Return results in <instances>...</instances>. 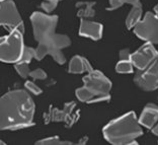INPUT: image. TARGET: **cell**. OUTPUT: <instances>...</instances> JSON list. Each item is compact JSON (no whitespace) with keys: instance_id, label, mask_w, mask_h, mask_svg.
Here are the masks:
<instances>
[{"instance_id":"cell-13","label":"cell","mask_w":158,"mask_h":145,"mask_svg":"<svg viewBox=\"0 0 158 145\" xmlns=\"http://www.w3.org/2000/svg\"><path fill=\"white\" fill-rule=\"evenodd\" d=\"M93 68L89 61L86 58L78 55L72 57L68 68V71L72 74H82L84 72H91Z\"/></svg>"},{"instance_id":"cell-4","label":"cell","mask_w":158,"mask_h":145,"mask_svg":"<svg viewBox=\"0 0 158 145\" xmlns=\"http://www.w3.org/2000/svg\"><path fill=\"white\" fill-rule=\"evenodd\" d=\"M23 32L12 31L0 40V59L6 63H16L21 59L24 50Z\"/></svg>"},{"instance_id":"cell-28","label":"cell","mask_w":158,"mask_h":145,"mask_svg":"<svg viewBox=\"0 0 158 145\" xmlns=\"http://www.w3.org/2000/svg\"><path fill=\"white\" fill-rule=\"evenodd\" d=\"M57 1H60V0H57Z\"/></svg>"},{"instance_id":"cell-7","label":"cell","mask_w":158,"mask_h":145,"mask_svg":"<svg viewBox=\"0 0 158 145\" xmlns=\"http://www.w3.org/2000/svg\"><path fill=\"white\" fill-rule=\"evenodd\" d=\"M134 34L153 45L158 44V16L153 12H146L144 17L135 25Z\"/></svg>"},{"instance_id":"cell-10","label":"cell","mask_w":158,"mask_h":145,"mask_svg":"<svg viewBox=\"0 0 158 145\" xmlns=\"http://www.w3.org/2000/svg\"><path fill=\"white\" fill-rule=\"evenodd\" d=\"M75 109V103H67L64 104L63 110L52 108L49 112V121L64 122L68 126H72L78 119V113L72 114Z\"/></svg>"},{"instance_id":"cell-3","label":"cell","mask_w":158,"mask_h":145,"mask_svg":"<svg viewBox=\"0 0 158 145\" xmlns=\"http://www.w3.org/2000/svg\"><path fill=\"white\" fill-rule=\"evenodd\" d=\"M141 126L134 112H129L105 126L103 137L114 145L137 144L135 139L143 134Z\"/></svg>"},{"instance_id":"cell-30","label":"cell","mask_w":158,"mask_h":145,"mask_svg":"<svg viewBox=\"0 0 158 145\" xmlns=\"http://www.w3.org/2000/svg\"><path fill=\"white\" fill-rule=\"evenodd\" d=\"M1 1H2V0H1Z\"/></svg>"},{"instance_id":"cell-5","label":"cell","mask_w":158,"mask_h":145,"mask_svg":"<svg viewBox=\"0 0 158 145\" xmlns=\"http://www.w3.org/2000/svg\"><path fill=\"white\" fill-rule=\"evenodd\" d=\"M83 86L94 96L93 103L110 100L112 82L106 76L98 70H92L88 72L83 77Z\"/></svg>"},{"instance_id":"cell-16","label":"cell","mask_w":158,"mask_h":145,"mask_svg":"<svg viewBox=\"0 0 158 145\" xmlns=\"http://www.w3.org/2000/svg\"><path fill=\"white\" fill-rule=\"evenodd\" d=\"M109 9L114 10L124 4H131L132 6H142L140 0H109Z\"/></svg>"},{"instance_id":"cell-17","label":"cell","mask_w":158,"mask_h":145,"mask_svg":"<svg viewBox=\"0 0 158 145\" xmlns=\"http://www.w3.org/2000/svg\"><path fill=\"white\" fill-rule=\"evenodd\" d=\"M37 144H42V145H69L72 144V142L67 140H62L59 136H51L47 137V138L39 140Z\"/></svg>"},{"instance_id":"cell-2","label":"cell","mask_w":158,"mask_h":145,"mask_svg":"<svg viewBox=\"0 0 158 145\" xmlns=\"http://www.w3.org/2000/svg\"><path fill=\"white\" fill-rule=\"evenodd\" d=\"M35 110V103L27 92H8L0 100V129L13 131L34 125Z\"/></svg>"},{"instance_id":"cell-6","label":"cell","mask_w":158,"mask_h":145,"mask_svg":"<svg viewBox=\"0 0 158 145\" xmlns=\"http://www.w3.org/2000/svg\"><path fill=\"white\" fill-rule=\"evenodd\" d=\"M0 23L10 32L20 31L24 34V24L12 0H2L0 3Z\"/></svg>"},{"instance_id":"cell-21","label":"cell","mask_w":158,"mask_h":145,"mask_svg":"<svg viewBox=\"0 0 158 145\" xmlns=\"http://www.w3.org/2000/svg\"><path fill=\"white\" fill-rule=\"evenodd\" d=\"M33 58H35V49L31 48V47H24V50H23V57L19 61H23V62H27V63H30Z\"/></svg>"},{"instance_id":"cell-18","label":"cell","mask_w":158,"mask_h":145,"mask_svg":"<svg viewBox=\"0 0 158 145\" xmlns=\"http://www.w3.org/2000/svg\"><path fill=\"white\" fill-rule=\"evenodd\" d=\"M133 67H134V65H133L131 60H120L117 63L116 71L118 72V73H121V74L132 73Z\"/></svg>"},{"instance_id":"cell-19","label":"cell","mask_w":158,"mask_h":145,"mask_svg":"<svg viewBox=\"0 0 158 145\" xmlns=\"http://www.w3.org/2000/svg\"><path fill=\"white\" fill-rule=\"evenodd\" d=\"M75 93H76V96L79 100L83 101V103H93L94 96H93L84 86H81V87L77 88Z\"/></svg>"},{"instance_id":"cell-12","label":"cell","mask_w":158,"mask_h":145,"mask_svg":"<svg viewBox=\"0 0 158 145\" xmlns=\"http://www.w3.org/2000/svg\"><path fill=\"white\" fill-rule=\"evenodd\" d=\"M139 122L142 126L152 129L158 122V106L155 104H148L143 109Z\"/></svg>"},{"instance_id":"cell-23","label":"cell","mask_w":158,"mask_h":145,"mask_svg":"<svg viewBox=\"0 0 158 145\" xmlns=\"http://www.w3.org/2000/svg\"><path fill=\"white\" fill-rule=\"evenodd\" d=\"M30 76L34 80H38V79L44 80V79L47 78V73L43 69H41V68H38V69H35L34 71H31Z\"/></svg>"},{"instance_id":"cell-9","label":"cell","mask_w":158,"mask_h":145,"mask_svg":"<svg viewBox=\"0 0 158 145\" xmlns=\"http://www.w3.org/2000/svg\"><path fill=\"white\" fill-rule=\"evenodd\" d=\"M158 52L154 48L153 44L147 42L142 47L132 53L131 55V61L134 67H136L139 70L146 69L147 67L150 66L154 61L157 59Z\"/></svg>"},{"instance_id":"cell-29","label":"cell","mask_w":158,"mask_h":145,"mask_svg":"<svg viewBox=\"0 0 158 145\" xmlns=\"http://www.w3.org/2000/svg\"><path fill=\"white\" fill-rule=\"evenodd\" d=\"M157 61H158V57H157Z\"/></svg>"},{"instance_id":"cell-1","label":"cell","mask_w":158,"mask_h":145,"mask_svg":"<svg viewBox=\"0 0 158 145\" xmlns=\"http://www.w3.org/2000/svg\"><path fill=\"white\" fill-rule=\"evenodd\" d=\"M34 37L38 42L35 48V59L42 60L50 55L57 63L62 65L66 58L62 50L71 45V40L66 35L56 34L58 16L42 12H34L31 15Z\"/></svg>"},{"instance_id":"cell-26","label":"cell","mask_w":158,"mask_h":145,"mask_svg":"<svg viewBox=\"0 0 158 145\" xmlns=\"http://www.w3.org/2000/svg\"><path fill=\"white\" fill-rule=\"evenodd\" d=\"M151 132L154 134V135H156V136H158V122L156 123L155 125H154V127L151 129Z\"/></svg>"},{"instance_id":"cell-25","label":"cell","mask_w":158,"mask_h":145,"mask_svg":"<svg viewBox=\"0 0 158 145\" xmlns=\"http://www.w3.org/2000/svg\"><path fill=\"white\" fill-rule=\"evenodd\" d=\"M132 53L129 49H123L120 51V60H131Z\"/></svg>"},{"instance_id":"cell-24","label":"cell","mask_w":158,"mask_h":145,"mask_svg":"<svg viewBox=\"0 0 158 145\" xmlns=\"http://www.w3.org/2000/svg\"><path fill=\"white\" fill-rule=\"evenodd\" d=\"M24 86H26V88L28 90V92H33L34 95H35V96H39V95H41V93H42V89L40 88L34 81H27L26 84H24Z\"/></svg>"},{"instance_id":"cell-11","label":"cell","mask_w":158,"mask_h":145,"mask_svg":"<svg viewBox=\"0 0 158 145\" xmlns=\"http://www.w3.org/2000/svg\"><path fill=\"white\" fill-rule=\"evenodd\" d=\"M102 24L95 21L88 20L87 19H80L79 35L81 37L89 38L93 41H98L102 37Z\"/></svg>"},{"instance_id":"cell-14","label":"cell","mask_w":158,"mask_h":145,"mask_svg":"<svg viewBox=\"0 0 158 145\" xmlns=\"http://www.w3.org/2000/svg\"><path fill=\"white\" fill-rule=\"evenodd\" d=\"M95 2L93 1H79L76 3L77 15L80 19H90L95 15Z\"/></svg>"},{"instance_id":"cell-8","label":"cell","mask_w":158,"mask_h":145,"mask_svg":"<svg viewBox=\"0 0 158 145\" xmlns=\"http://www.w3.org/2000/svg\"><path fill=\"white\" fill-rule=\"evenodd\" d=\"M135 84L144 92H153L158 88V61L157 59L146 68L139 70L134 76Z\"/></svg>"},{"instance_id":"cell-15","label":"cell","mask_w":158,"mask_h":145,"mask_svg":"<svg viewBox=\"0 0 158 145\" xmlns=\"http://www.w3.org/2000/svg\"><path fill=\"white\" fill-rule=\"evenodd\" d=\"M142 17V6H133L126 19V27L128 30L134 28Z\"/></svg>"},{"instance_id":"cell-27","label":"cell","mask_w":158,"mask_h":145,"mask_svg":"<svg viewBox=\"0 0 158 145\" xmlns=\"http://www.w3.org/2000/svg\"><path fill=\"white\" fill-rule=\"evenodd\" d=\"M154 13H155L156 15L158 16V3H157V4H156V6L154 7Z\"/></svg>"},{"instance_id":"cell-22","label":"cell","mask_w":158,"mask_h":145,"mask_svg":"<svg viewBox=\"0 0 158 145\" xmlns=\"http://www.w3.org/2000/svg\"><path fill=\"white\" fill-rule=\"evenodd\" d=\"M58 2L59 1H57V0H44L41 3V7L42 9H44L46 13H50L58 6Z\"/></svg>"},{"instance_id":"cell-20","label":"cell","mask_w":158,"mask_h":145,"mask_svg":"<svg viewBox=\"0 0 158 145\" xmlns=\"http://www.w3.org/2000/svg\"><path fill=\"white\" fill-rule=\"evenodd\" d=\"M28 64L30 63L23 62V61H19V62H16L14 64V69L16 70V72L19 74L20 77L27 78V76H30L31 70H30V67H28Z\"/></svg>"}]
</instances>
